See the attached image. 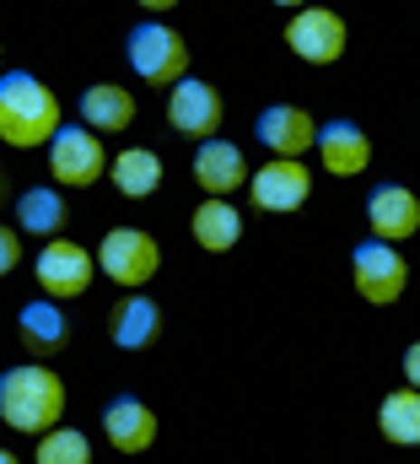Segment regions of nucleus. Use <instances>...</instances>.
Instances as JSON below:
<instances>
[{"mask_svg":"<svg viewBox=\"0 0 420 464\" xmlns=\"http://www.w3.org/2000/svg\"><path fill=\"white\" fill-rule=\"evenodd\" d=\"M65 416V383L54 367L43 362H22V367H5L0 372V421L16 427V432H54Z\"/></svg>","mask_w":420,"mask_h":464,"instance_id":"nucleus-1","label":"nucleus"},{"mask_svg":"<svg viewBox=\"0 0 420 464\" xmlns=\"http://www.w3.org/2000/svg\"><path fill=\"white\" fill-rule=\"evenodd\" d=\"M60 98L49 92V82L27 76V71H5L0 76V146H49L60 130Z\"/></svg>","mask_w":420,"mask_h":464,"instance_id":"nucleus-2","label":"nucleus"},{"mask_svg":"<svg viewBox=\"0 0 420 464\" xmlns=\"http://www.w3.org/2000/svg\"><path fill=\"white\" fill-rule=\"evenodd\" d=\"M124 60H129L135 76L151 82V87H178V82L189 76V44H184V33L167 27V22H135L129 38H124Z\"/></svg>","mask_w":420,"mask_h":464,"instance_id":"nucleus-3","label":"nucleus"},{"mask_svg":"<svg viewBox=\"0 0 420 464\" xmlns=\"http://www.w3.org/2000/svg\"><path fill=\"white\" fill-rule=\"evenodd\" d=\"M350 281H356V292H361L372 308H388V303H399L405 286H410V259L399 254V243L367 237V243H356V254H350Z\"/></svg>","mask_w":420,"mask_h":464,"instance_id":"nucleus-4","label":"nucleus"},{"mask_svg":"<svg viewBox=\"0 0 420 464\" xmlns=\"http://www.w3.org/2000/svg\"><path fill=\"white\" fill-rule=\"evenodd\" d=\"M98 270L108 281H119L124 292H140L162 270V248H157V237L146 227H113L98 243Z\"/></svg>","mask_w":420,"mask_h":464,"instance_id":"nucleus-5","label":"nucleus"},{"mask_svg":"<svg viewBox=\"0 0 420 464\" xmlns=\"http://www.w3.org/2000/svg\"><path fill=\"white\" fill-rule=\"evenodd\" d=\"M33 276H38L43 297L71 303V297H81V292L92 286V276H98V254L81 248L76 237H49V243L38 248V259H33Z\"/></svg>","mask_w":420,"mask_h":464,"instance_id":"nucleus-6","label":"nucleus"},{"mask_svg":"<svg viewBox=\"0 0 420 464\" xmlns=\"http://www.w3.org/2000/svg\"><path fill=\"white\" fill-rule=\"evenodd\" d=\"M108 173V151H103V135L87 130V124H60L54 140H49V179L54 184H98Z\"/></svg>","mask_w":420,"mask_h":464,"instance_id":"nucleus-7","label":"nucleus"},{"mask_svg":"<svg viewBox=\"0 0 420 464\" xmlns=\"http://www.w3.org/2000/svg\"><path fill=\"white\" fill-rule=\"evenodd\" d=\"M345 44H350V27H345V16L329 11V5H302V11L286 22V49H291L297 60H308V65H334V60L345 54Z\"/></svg>","mask_w":420,"mask_h":464,"instance_id":"nucleus-8","label":"nucleus"},{"mask_svg":"<svg viewBox=\"0 0 420 464\" xmlns=\"http://www.w3.org/2000/svg\"><path fill=\"white\" fill-rule=\"evenodd\" d=\"M248 195H253L259 211L286 217V211H302V206H308V195H313V173H308L302 157H270L264 168H253Z\"/></svg>","mask_w":420,"mask_h":464,"instance_id":"nucleus-9","label":"nucleus"},{"mask_svg":"<svg viewBox=\"0 0 420 464\" xmlns=\"http://www.w3.org/2000/svg\"><path fill=\"white\" fill-rule=\"evenodd\" d=\"M221 92L200 82V76H184L178 87H167V124L178 130V135H189V140H210L215 130H221Z\"/></svg>","mask_w":420,"mask_h":464,"instance_id":"nucleus-10","label":"nucleus"},{"mask_svg":"<svg viewBox=\"0 0 420 464\" xmlns=\"http://www.w3.org/2000/svg\"><path fill=\"white\" fill-rule=\"evenodd\" d=\"M253 135L270 157H308L318 146V124L302 103H270L253 124Z\"/></svg>","mask_w":420,"mask_h":464,"instance_id":"nucleus-11","label":"nucleus"},{"mask_svg":"<svg viewBox=\"0 0 420 464\" xmlns=\"http://www.w3.org/2000/svg\"><path fill=\"white\" fill-rule=\"evenodd\" d=\"M318 162H323V173L329 179H356V173H367V162H372V140H367V130L356 124V119H329V124H318Z\"/></svg>","mask_w":420,"mask_h":464,"instance_id":"nucleus-12","label":"nucleus"},{"mask_svg":"<svg viewBox=\"0 0 420 464\" xmlns=\"http://www.w3.org/2000/svg\"><path fill=\"white\" fill-rule=\"evenodd\" d=\"M367 222H372V232H377L383 243H405V237H415L420 232L415 189H405V184H377V189L367 195Z\"/></svg>","mask_w":420,"mask_h":464,"instance_id":"nucleus-13","label":"nucleus"},{"mask_svg":"<svg viewBox=\"0 0 420 464\" xmlns=\"http://www.w3.org/2000/svg\"><path fill=\"white\" fill-rule=\"evenodd\" d=\"M103 432L119 454H146L157 443V411L140 405L135 394H113L103 405Z\"/></svg>","mask_w":420,"mask_h":464,"instance_id":"nucleus-14","label":"nucleus"},{"mask_svg":"<svg viewBox=\"0 0 420 464\" xmlns=\"http://www.w3.org/2000/svg\"><path fill=\"white\" fill-rule=\"evenodd\" d=\"M253 173H248V162H243V146H232V140H200V151H195V184L205 189V195H232V189H243Z\"/></svg>","mask_w":420,"mask_h":464,"instance_id":"nucleus-15","label":"nucleus"},{"mask_svg":"<svg viewBox=\"0 0 420 464\" xmlns=\"http://www.w3.org/2000/svg\"><path fill=\"white\" fill-rule=\"evenodd\" d=\"M108 335H113V346H119V351L157 346V335H162V308H157V297L129 292V297L108 314Z\"/></svg>","mask_w":420,"mask_h":464,"instance_id":"nucleus-16","label":"nucleus"},{"mask_svg":"<svg viewBox=\"0 0 420 464\" xmlns=\"http://www.w3.org/2000/svg\"><path fill=\"white\" fill-rule=\"evenodd\" d=\"M16 330H22V346L33 351V356H54V351H65V341H71V319L60 314L54 297L27 303V308L16 314Z\"/></svg>","mask_w":420,"mask_h":464,"instance_id":"nucleus-17","label":"nucleus"},{"mask_svg":"<svg viewBox=\"0 0 420 464\" xmlns=\"http://www.w3.org/2000/svg\"><path fill=\"white\" fill-rule=\"evenodd\" d=\"M65 195L54 189V184H27L22 195H16V227L27 232V237H60L65 232Z\"/></svg>","mask_w":420,"mask_h":464,"instance_id":"nucleus-18","label":"nucleus"},{"mask_svg":"<svg viewBox=\"0 0 420 464\" xmlns=\"http://www.w3.org/2000/svg\"><path fill=\"white\" fill-rule=\"evenodd\" d=\"M76 114H81L87 130L113 135V130H129V124H135V98H129L124 87H113V82H92V87L81 92Z\"/></svg>","mask_w":420,"mask_h":464,"instance_id":"nucleus-19","label":"nucleus"},{"mask_svg":"<svg viewBox=\"0 0 420 464\" xmlns=\"http://www.w3.org/2000/svg\"><path fill=\"white\" fill-rule=\"evenodd\" d=\"M189 232H195V243H200L205 254H226V248H237V237H243V217H237L232 200L205 195V200L195 206V217H189Z\"/></svg>","mask_w":420,"mask_h":464,"instance_id":"nucleus-20","label":"nucleus"},{"mask_svg":"<svg viewBox=\"0 0 420 464\" xmlns=\"http://www.w3.org/2000/svg\"><path fill=\"white\" fill-rule=\"evenodd\" d=\"M113 189L124 195V200H146V195H157L162 189V157L157 151H146V146H129V151H119L113 157Z\"/></svg>","mask_w":420,"mask_h":464,"instance_id":"nucleus-21","label":"nucleus"},{"mask_svg":"<svg viewBox=\"0 0 420 464\" xmlns=\"http://www.w3.org/2000/svg\"><path fill=\"white\" fill-rule=\"evenodd\" d=\"M377 427H383V438L388 443H399V449H420V389H394V394H383V405H377Z\"/></svg>","mask_w":420,"mask_h":464,"instance_id":"nucleus-22","label":"nucleus"},{"mask_svg":"<svg viewBox=\"0 0 420 464\" xmlns=\"http://www.w3.org/2000/svg\"><path fill=\"white\" fill-rule=\"evenodd\" d=\"M33 464H92V443H87V432H76V427H54V432L38 438Z\"/></svg>","mask_w":420,"mask_h":464,"instance_id":"nucleus-23","label":"nucleus"},{"mask_svg":"<svg viewBox=\"0 0 420 464\" xmlns=\"http://www.w3.org/2000/svg\"><path fill=\"white\" fill-rule=\"evenodd\" d=\"M16 265H22V232L0 227V276H11Z\"/></svg>","mask_w":420,"mask_h":464,"instance_id":"nucleus-24","label":"nucleus"},{"mask_svg":"<svg viewBox=\"0 0 420 464\" xmlns=\"http://www.w3.org/2000/svg\"><path fill=\"white\" fill-rule=\"evenodd\" d=\"M405 378H410V389H420V341H410V351H405Z\"/></svg>","mask_w":420,"mask_h":464,"instance_id":"nucleus-25","label":"nucleus"},{"mask_svg":"<svg viewBox=\"0 0 420 464\" xmlns=\"http://www.w3.org/2000/svg\"><path fill=\"white\" fill-rule=\"evenodd\" d=\"M135 5H140V11H157V16H162V11H173L178 0H135Z\"/></svg>","mask_w":420,"mask_h":464,"instance_id":"nucleus-26","label":"nucleus"},{"mask_svg":"<svg viewBox=\"0 0 420 464\" xmlns=\"http://www.w3.org/2000/svg\"><path fill=\"white\" fill-rule=\"evenodd\" d=\"M270 5H281V11H302L308 0H270Z\"/></svg>","mask_w":420,"mask_h":464,"instance_id":"nucleus-27","label":"nucleus"},{"mask_svg":"<svg viewBox=\"0 0 420 464\" xmlns=\"http://www.w3.org/2000/svg\"><path fill=\"white\" fill-rule=\"evenodd\" d=\"M0 464H22V459H16V454H5V449H0Z\"/></svg>","mask_w":420,"mask_h":464,"instance_id":"nucleus-28","label":"nucleus"},{"mask_svg":"<svg viewBox=\"0 0 420 464\" xmlns=\"http://www.w3.org/2000/svg\"><path fill=\"white\" fill-rule=\"evenodd\" d=\"M0 206H5V179H0Z\"/></svg>","mask_w":420,"mask_h":464,"instance_id":"nucleus-29","label":"nucleus"},{"mask_svg":"<svg viewBox=\"0 0 420 464\" xmlns=\"http://www.w3.org/2000/svg\"><path fill=\"white\" fill-rule=\"evenodd\" d=\"M0 76H5V71H0Z\"/></svg>","mask_w":420,"mask_h":464,"instance_id":"nucleus-30","label":"nucleus"}]
</instances>
